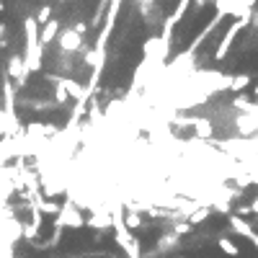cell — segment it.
Wrapping results in <instances>:
<instances>
[{"mask_svg":"<svg viewBox=\"0 0 258 258\" xmlns=\"http://www.w3.org/2000/svg\"><path fill=\"white\" fill-rule=\"evenodd\" d=\"M217 245H220V250H222L225 255H232V258H235V255H240V248L235 245L232 240H227V238H220V240H217Z\"/></svg>","mask_w":258,"mask_h":258,"instance_id":"6da1fadb","label":"cell"},{"mask_svg":"<svg viewBox=\"0 0 258 258\" xmlns=\"http://www.w3.org/2000/svg\"><path fill=\"white\" fill-rule=\"evenodd\" d=\"M250 212H255V214H258V199H255V202L250 204Z\"/></svg>","mask_w":258,"mask_h":258,"instance_id":"7a4b0ae2","label":"cell"}]
</instances>
